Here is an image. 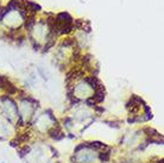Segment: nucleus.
<instances>
[{
	"mask_svg": "<svg viewBox=\"0 0 164 163\" xmlns=\"http://www.w3.org/2000/svg\"><path fill=\"white\" fill-rule=\"evenodd\" d=\"M95 160H96V154L89 148L83 149V151L76 155V161L79 163H90Z\"/></svg>",
	"mask_w": 164,
	"mask_h": 163,
	"instance_id": "f257e3e1",
	"label": "nucleus"
},
{
	"mask_svg": "<svg viewBox=\"0 0 164 163\" xmlns=\"http://www.w3.org/2000/svg\"><path fill=\"white\" fill-rule=\"evenodd\" d=\"M26 6H27V7H29V10H30V11H32L33 13H35V12H38V11H41V10H42V7H41L38 4L33 2V1H30V0H26Z\"/></svg>",
	"mask_w": 164,
	"mask_h": 163,
	"instance_id": "f03ea898",
	"label": "nucleus"
}]
</instances>
